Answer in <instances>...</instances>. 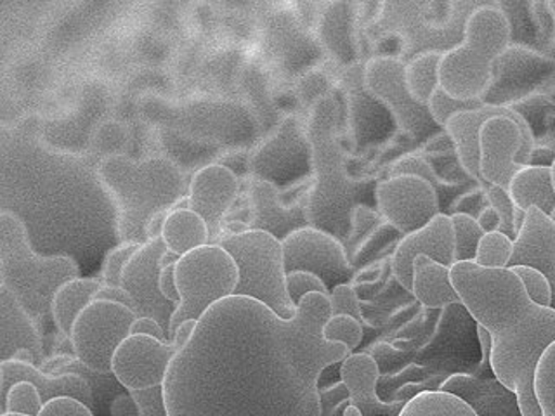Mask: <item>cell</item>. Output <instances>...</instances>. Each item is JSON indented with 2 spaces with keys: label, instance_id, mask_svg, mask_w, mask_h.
<instances>
[{
  "label": "cell",
  "instance_id": "obj_1",
  "mask_svg": "<svg viewBox=\"0 0 555 416\" xmlns=\"http://www.w3.org/2000/svg\"><path fill=\"white\" fill-rule=\"evenodd\" d=\"M328 295L311 291L291 320L245 295L217 300L165 373L169 416H321L320 378L349 354L326 342Z\"/></svg>",
  "mask_w": 555,
  "mask_h": 416
},
{
  "label": "cell",
  "instance_id": "obj_2",
  "mask_svg": "<svg viewBox=\"0 0 555 416\" xmlns=\"http://www.w3.org/2000/svg\"><path fill=\"white\" fill-rule=\"evenodd\" d=\"M450 277L460 303L490 334L493 377L516 392L522 416H542L533 378L538 361L555 342V309L529 299L511 268L455 260Z\"/></svg>",
  "mask_w": 555,
  "mask_h": 416
},
{
  "label": "cell",
  "instance_id": "obj_3",
  "mask_svg": "<svg viewBox=\"0 0 555 416\" xmlns=\"http://www.w3.org/2000/svg\"><path fill=\"white\" fill-rule=\"evenodd\" d=\"M98 176L117 208L120 242H147L153 219L172 210L184 190L179 165L164 156L132 160L112 153L98 165Z\"/></svg>",
  "mask_w": 555,
  "mask_h": 416
},
{
  "label": "cell",
  "instance_id": "obj_4",
  "mask_svg": "<svg viewBox=\"0 0 555 416\" xmlns=\"http://www.w3.org/2000/svg\"><path fill=\"white\" fill-rule=\"evenodd\" d=\"M337 130V101L330 95L321 98L312 104L306 126L314 170V187L306 205V216L312 227L344 238L351 233L358 184L347 176L346 156Z\"/></svg>",
  "mask_w": 555,
  "mask_h": 416
},
{
  "label": "cell",
  "instance_id": "obj_5",
  "mask_svg": "<svg viewBox=\"0 0 555 416\" xmlns=\"http://www.w3.org/2000/svg\"><path fill=\"white\" fill-rule=\"evenodd\" d=\"M78 276L80 268L74 257L42 256L35 250L22 217L0 210V285L16 295L35 321L51 312L57 288Z\"/></svg>",
  "mask_w": 555,
  "mask_h": 416
},
{
  "label": "cell",
  "instance_id": "obj_6",
  "mask_svg": "<svg viewBox=\"0 0 555 416\" xmlns=\"http://www.w3.org/2000/svg\"><path fill=\"white\" fill-rule=\"evenodd\" d=\"M511 46L507 17L496 5L476 9L465 23L464 39L442 52L439 87L456 100L485 101L494 82V63Z\"/></svg>",
  "mask_w": 555,
  "mask_h": 416
},
{
  "label": "cell",
  "instance_id": "obj_7",
  "mask_svg": "<svg viewBox=\"0 0 555 416\" xmlns=\"http://www.w3.org/2000/svg\"><path fill=\"white\" fill-rule=\"evenodd\" d=\"M238 268V285L233 295H245L266 303L283 320L297 312L286 294V271L283 264L282 242L273 234L259 230H245L219 238Z\"/></svg>",
  "mask_w": 555,
  "mask_h": 416
},
{
  "label": "cell",
  "instance_id": "obj_8",
  "mask_svg": "<svg viewBox=\"0 0 555 416\" xmlns=\"http://www.w3.org/2000/svg\"><path fill=\"white\" fill-rule=\"evenodd\" d=\"M179 303L170 317L169 340L182 321L199 320L217 300L234 294L238 268L219 243H205L186 251L173 264Z\"/></svg>",
  "mask_w": 555,
  "mask_h": 416
},
{
  "label": "cell",
  "instance_id": "obj_9",
  "mask_svg": "<svg viewBox=\"0 0 555 416\" xmlns=\"http://www.w3.org/2000/svg\"><path fill=\"white\" fill-rule=\"evenodd\" d=\"M135 312L124 303L94 299L75 317L69 342L83 366L101 375H112L113 352L129 337Z\"/></svg>",
  "mask_w": 555,
  "mask_h": 416
},
{
  "label": "cell",
  "instance_id": "obj_10",
  "mask_svg": "<svg viewBox=\"0 0 555 416\" xmlns=\"http://www.w3.org/2000/svg\"><path fill=\"white\" fill-rule=\"evenodd\" d=\"M404 66L401 57H372L363 66L364 86L389 109L399 129L415 138L430 134L439 129L438 123L430 117L427 104L418 103L408 91Z\"/></svg>",
  "mask_w": 555,
  "mask_h": 416
},
{
  "label": "cell",
  "instance_id": "obj_11",
  "mask_svg": "<svg viewBox=\"0 0 555 416\" xmlns=\"http://www.w3.org/2000/svg\"><path fill=\"white\" fill-rule=\"evenodd\" d=\"M282 248L286 273L306 271L314 274L328 286V290L340 283H349L354 274L340 239L312 225H304L286 234Z\"/></svg>",
  "mask_w": 555,
  "mask_h": 416
},
{
  "label": "cell",
  "instance_id": "obj_12",
  "mask_svg": "<svg viewBox=\"0 0 555 416\" xmlns=\"http://www.w3.org/2000/svg\"><path fill=\"white\" fill-rule=\"evenodd\" d=\"M375 204L387 224L401 234L421 230L439 213L438 190L418 176H389L375 187Z\"/></svg>",
  "mask_w": 555,
  "mask_h": 416
},
{
  "label": "cell",
  "instance_id": "obj_13",
  "mask_svg": "<svg viewBox=\"0 0 555 416\" xmlns=\"http://www.w3.org/2000/svg\"><path fill=\"white\" fill-rule=\"evenodd\" d=\"M534 147L507 115L488 118L479 132V176L486 184L507 187L520 165L529 164Z\"/></svg>",
  "mask_w": 555,
  "mask_h": 416
},
{
  "label": "cell",
  "instance_id": "obj_14",
  "mask_svg": "<svg viewBox=\"0 0 555 416\" xmlns=\"http://www.w3.org/2000/svg\"><path fill=\"white\" fill-rule=\"evenodd\" d=\"M165 251L167 247L160 236L141 243L121 271L120 286L134 300L135 316L153 317L169 335L170 317L176 311V303L165 299L158 285L160 260Z\"/></svg>",
  "mask_w": 555,
  "mask_h": 416
},
{
  "label": "cell",
  "instance_id": "obj_15",
  "mask_svg": "<svg viewBox=\"0 0 555 416\" xmlns=\"http://www.w3.org/2000/svg\"><path fill=\"white\" fill-rule=\"evenodd\" d=\"M173 354L170 342L150 335H129L113 352L112 375L127 390L162 386Z\"/></svg>",
  "mask_w": 555,
  "mask_h": 416
},
{
  "label": "cell",
  "instance_id": "obj_16",
  "mask_svg": "<svg viewBox=\"0 0 555 416\" xmlns=\"http://www.w3.org/2000/svg\"><path fill=\"white\" fill-rule=\"evenodd\" d=\"M238 191V176L224 164L204 165L191 176L188 208L204 219L210 242L221 238L222 219Z\"/></svg>",
  "mask_w": 555,
  "mask_h": 416
},
{
  "label": "cell",
  "instance_id": "obj_17",
  "mask_svg": "<svg viewBox=\"0 0 555 416\" xmlns=\"http://www.w3.org/2000/svg\"><path fill=\"white\" fill-rule=\"evenodd\" d=\"M418 256L430 257L444 265L455 262V233L450 216L439 212L421 230L403 234L396 245L390 269L406 291H412L413 260Z\"/></svg>",
  "mask_w": 555,
  "mask_h": 416
},
{
  "label": "cell",
  "instance_id": "obj_18",
  "mask_svg": "<svg viewBox=\"0 0 555 416\" xmlns=\"http://www.w3.org/2000/svg\"><path fill=\"white\" fill-rule=\"evenodd\" d=\"M304 167H312L311 146L306 130L295 118L283 120L274 135L262 143L250 160L254 176L273 182L274 186L280 179Z\"/></svg>",
  "mask_w": 555,
  "mask_h": 416
},
{
  "label": "cell",
  "instance_id": "obj_19",
  "mask_svg": "<svg viewBox=\"0 0 555 416\" xmlns=\"http://www.w3.org/2000/svg\"><path fill=\"white\" fill-rule=\"evenodd\" d=\"M360 5L356 0H332L318 20V39L332 60L343 68L360 65Z\"/></svg>",
  "mask_w": 555,
  "mask_h": 416
},
{
  "label": "cell",
  "instance_id": "obj_20",
  "mask_svg": "<svg viewBox=\"0 0 555 416\" xmlns=\"http://www.w3.org/2000/svg\"><path fill=\"white\" fill-rule=\"evenodd\" d=\"M43 358L42 335L13 291L0 285V363L9 360L39 363Z\"/></svg>",
  "mask_w": 555,
  "mask_h": 416
},
{
  "label": "cell",
  "instance_id": "obj_21",
  "mask_svg": "<svg viewBox=\"0 0 555 416\" xmlns=\"http://www.w3.org/2000/svg\"><path fill=\"white\" fill-rule=\"evenodd\" d=\"M496 115L511 117L522 129L526 138L534 141L528 120L520 115V112L503 106V104L485 103L479 108L459 112L447 121V126L442 127L455 147L460 165L464 167L470 178L479 179V181H481V176H479V132H481L485 121L488 118L496 117Z\"/></svg>",
  "mask_w": 555,
  "mask_h": 416
},
{
  "label": "cell",
  "instance_id": "obj_22",
  "mask_svg": "<svg viewBox=\"0 0 555 416\" xmlns=\"http://www.w3.org/2000/svg\"><path fill=\"white\" fill-rule=\"evenodd\" d=\"M529 265L545 274L554 290L555 309V222L540 208L529 207L514 236L508 268Z\"/></svg>",
  "mask_w": 555,
  "mask_h": 416
},
{
  "label": "cell",
  "instance_id": "obj_23",
  "mask_svg": "<svg viewBox=\"0 0 555 416\" xmlns=\"http://www.w3.org/2000/svg\"><path fill=\"white\" fill-rule=\"evenodd\" d=\"M482 5H494V0H450L447 17L442 22L427 20L401 39V60L406 63L422 52H447L455 48L464 39L468 16Z\"/></svg>",
  "mask_w": 555,
  "mask_h": 416
},
{
  "label": "cell",
  "instance_id": "obj_24",
  "mask_svg": "<svg viewBox=\"0 0 555 416\" xmlns=\"http://www.w3.org/2000/svg\"><path fill=\"white\" fill-rule=\"evenodd\" d=\"M378 377L377 360L364 352H349L340 363V378L349 394L347 404L358 407L363 416H398L404 403H384L377 395Z\"/></svg>",
  "mask_w": 555,
  "mask_h": 416
},
{
  "label": "cell",
  "instance_id": "obj_25",
  "mask_svg": "<svg viewBox=\"0 0 555 416\" xmlns=\"http://www.w3.org/2000/svg\"><path fill=\"white\" fill-rule=\"evenodd\" d=\"M439 390L464 399L477 416H522L516 392L496 377L455 373L442 381Z\"/></svg>",
  "mask_w": 555,
  "mask_h": 416
},
{
  "label": "cell",
  "instance_id": "obj_26",
  "mask_svg": "<svg viewBox=\"0 0 555 416\" xmlns=\"http://www.w3.org/2000/svg\"><path fill=\"white\" fill-rule=\"evenodd\" d=\"M2 375H4V389H2V399L5 392L16 384V381H30L35 389L39 390L42 403H49L51 399L74 398L87 407L94 406V392L89 380L80 377L77 373H61L52 375L35 366L34 363L26 361L9 360L0 363Z\"/></svg>",
  "mask_w": 555,
  "mask_h": 416
},
{
  "label": "cell",
  "instance_id": "obj_27",
  "mask_svg": "<svg viewBox=\"0 0 555 416\" xmlns=\"http://www.w3.org/2000/svg\"><path fill=\"white\" fill-rule=\"evenodd\" d=\"M250 224L247 230L266 231L282 242L286 234L308 224L302 205H285L278 186L264 179L254 178L250 193Z\"/></svg>",
  "mask_w": 555,
  "mask_h": 416
},
{
  "label": "cell",
  "instance_id": "obj_28",
  "mask_svg": "<svg viewBox=\"0 0 555 416\" xmlns=\"http://www.w3.org/2000/svg\"><path fill=\"white\" fill-rule=\"evenodd\" d=\"M346 101L349 126L352 127L358 146L377 141L378 134L386 132L387 126H396L389 109L364 86L363 66L347 68Z\"/></svg>",
  "mask_w": 555,
  "mask_h": 416
},
{
  "label": "cell",
  "instance_id": "obj_29",
  "mask_svg": "<svg viewBox=\"0 0 555 416\" xmlns=\"http://www.w3.org/2000/svg\"><path fill=\"white\" fill-rule=\"evenodd\" d=\"M508 195L516 205L514 216V231H519L525 221V213L529 207H537L551 216L555 207L554 182H552L551 167L538 165H520L507 186Z\"/></svg>",
  "mask_w": 555,
  "mask_h": 416
},
{
  "label": "cell",
  "instance_id": "obj_30",
  "mask_svg": "<svg viewBox=\"0 0 555 416\" xmlns=\"http://www.w3.org/2000/svg\"><path fill=\"white\" fill-rule=\"evenodd\" d=\"M412 294L429 309H441L450 303H460L450 277V265L441 264L427 256L413 260Z\"/></svg>",
  "mask_w": 555,
  "mask_h": 416
},
{
  "label": "cell",
  "instance_id": "obj_31",
  "mask_svg": "<svg viewBox=\"0 0 555 416\" xmlns=\"http://www.w3.org/2000/svg\"><path fill=\"white\" fill-rule=\"evenodd\" d=\"M434 0H384L377 22L369 26L364 34L372 40L399 37L404 39L416 26L427 22Z\"/></svg>",
  "mask_w": 555,
  "mask_h": 416
},
{
  "label": "cell",
  "instance_id": "obj_32",
  "mask_svg": "<svg viewBox=\"0 0 555 416\" xmlns=\"http://www.w3.org/2000/svg\"><path fill=\"white\" fill-rule=\"evenodd\" d=\"M160 238L167 250L179 257L210 242L204 219L190 208H172L167 212Z\"/></svg>",
  "mask_w": 555,
  "mask_h": 416
},
{
  "label": "cell",
  "instance_id": "obj_33",
  "mask_svg": "<svg viewBox=\"0 0 555 416\" xmlns=\"http://www.w3.org/2000/svg\"><path fill=\"white\" fill-rule=\"evenodd\" d=\"M100 286L101 282L98 280L78 276L72 277L57 288L52 297L51 316L60 334L68 337L78 312L94 300L95 291L100 290Z\"/></svg>",
  "mask_w": 555,
  "mask_h": 416
},
{
  "label": "cell",
  "instance_id": "obj_34",
  "mask_svg": "<svg viewBox=\"0 0 555 416\" xmlns=\"http://www.w3.org/2000/svg\"><path fill=\"white\" fill-rule=\"evenodd\" d=\"M398 416H477L459 395L444 390H424L404 401Z\"/></svg>",
  "mask_w": 555,
  "mask_h": 416
},
{
  "label": "cell",
  "instance_id": "obj_35",
  "mask_svg": "<svg viewBox=\"0 0 555 416\" xmlns=\"http://www.w3.org/2000/svg\"><path fill=\"white\" fill-rule=\"evenodd\" d=\"M442 52H422L418 56L406 61L404 80L408 91L418 103H429L430 95L439 87V61Z\"/></svg>",
  "mask_w": 555,
  "mask_h": 416
},
{
  "label": "cell",
  "instance_id": "obj_36",
  "mask_svg": "<svg viewBox=\"0 0 555 416\" xmlns=\"http://www.w3.org/2000/svg\"><path fill=\"white\" fill-rule=\"evenodd\" d=\"M534 0H494V5L507 17L511 43L528 46L537 40L538 26L533 16Z\"/></svg>",
  "mask_w": 555,
  "mask_h": 416
},
{
  "label": "cell",
  "instance_id": "obj_37",
  "mask_svg": "<svg viewBox=\"0 0 555 416\" xmlns=\"http://www.w3.org/2000/svg\"><path fill=\"white\" fill-rule=\"evenodd\" d=\"M543 65H546L543 54L528 46L511 43L494 63V74L499 72L502 77L519 78L531 74L533 69L542 68Z\"/></svg>",
  "mask_w": 555,
  "mask_h": 416
},
{
  "label": "cell",
  "instance_id": "obj_38",
  "mask_svg": "<svg viewBox=\"0 0 555 416\" xmlns=\"http://www.w3.org/2000/svg\"><path fill=\"white\" fill-rule=\"evenodd\" d=\"M533 389L542 416H555V342L546 347L538 361Z\"/></svg>",
  "mask_w": 555,
  "mask_h": 416
},
{
  "label": "cell",
  "instance_id": "obj_39",
  "mask_svg": "<svg viewBox=\"0 0 555 416\" xmlns=\"http://www.w3.org/2000/svg\"><path fill=\"white\" fill-rule=\"evenodd\" d=\"M514 239L503 231L482 234L477 245L474 262L481 268H508Z\"/></svg>",
  "mask_w": 555,
  "mask_h": 416
},
{
  "label": "cell",
  "instance_id": "obj_40",
  "mask_svg": "<svg viewBox=\"0 0 555 416\" xmlns=\"http://www.w3.org/2000/svg\"><path fill=\"white\" fill-rule=\"evenodd\" d=\"M455 233V260H474L477 245L482 238V230L477 224L476 217L470 213L455 212L450 216Z\"/></svg>",
  "mask_w": 555,
  "mask_h": 416
},
{
  "label": "cell",
  "instance_id": "obj_41",
  "mask_svg": "<svg viewBox=\"0 0 555 416\" xmlns=\"http://www.w3.org/2000/svg\"><path fill=\"white\" fill-rule=\"evenodd\" d=\"M321 335L326 342L344 343L352 352L363 340V325L349 314H332L321 328Z\"/></svg>",
  "mask_w": 555,
  "mask_h": 416
},
{
  "label": "cell",
  "instance_id": "obj_42",
  "mask_svg": "<svg viewBox=\"0 0 555 416\" xmlns=\"http://www.w3.org/2000/svg\"><path fill=\"white\" fill-rule=\"evenodd\" d=\"M43 403L39 390L30 381H16L4 395V413H20V415L39 416Z\"/></svg>",
  "mask_w": 555,
  "mask_h": 416
},
{
  "label": "cell",
  "instance_id": "obj_43",
  "mask_svg": "<svg viewBox=\"0 0 555 416\" xmlns=\"http://www.w3.org/2000/svg\"><path fill=\"white\" fill-rule=\"evenodd\" d=\"M485 103L486 101L482 100H456L453 95L448 94L444 89L438 87V89L433 92V95H430L427 108H429L430 117L438 123L439 129H442V127L447 126V121L450 120L453 115H456V113L465 112V109L479 108V106H482Z\"/></svg>",
  "mask_w": 555,
  "mask_h": 416
},
{
  "label": "cell",
  "instance_id": "obj_44",
  "mask_svg": "<svg viewBox=\"0 0 555 416\" xmlns=\"http://www.w3.org/2000/svg\"><path fill=\"white\" fill-rule=\"evenodd\" d=\"M514 273L519 276L520 282L525 285L526 294L529 295V299L533 302L545 306V308H552L554 303V290L545 274L538 269L529 268V265H514L511 268Z\"/></svg>",
  "mask_w": 555,
  "mask_h": 416
},
{
  "label": "cell",
  "instance_id": "obj_45",
  "mask_svg": "<svg viewBox=\"0 0 555 416\" xmlns=\"http://www.w3.org/2000/svg\"><path fill=\"white\" fill-rule=\"evenodd\" d=\"M141 243L120 242L106 251L103 260V285L120 286L121 271L126 268L127 260L138 250Z\"/></svg>",
  "mask_w": 555,
  "mask_h": 416
},
{
  "label": "cell",
  "instance_id": "obj_46",
  "mask_svg": "<svg viewBox=\"0 0 555 416\" xmlns=\"http://www.w3.org/2000/svg\"><path fill=\"white\" fill-rule=\"evenodd\" d=\"M486 198L490 202V207H493L499 212L500 231L507 233L508 236H516L514 231V216H516V205L512 202L511 195H508L507 187L496 186V184H488V191H486Z\"/></svg>",
  "mask_w": 555,
  "mask_h": 416
},
{
  "label": "cell",
  "instance_id": "obj_47",
  "mask_svg": "<svg viewBox=\"0 0 555 416\" xmlns=\"http://www.w3.org/2000/svg\"><path fill=\"white\" fill-rule=\"evenodd\" d=\"M311 291L328 295V286L321 282L320 277L306 271H292L286 273V294L291 297L294 306H299L300 300Z\"/></svg>",
  "mask_w": 555,
  "mask_h": 416
},
{
  "label": "cell",
  "instance_id": "obj_48",
  "mask_svg": "<svg viewBox=\"0 0 555 416\" xmlns=\"http://www.w3.org/2000/svg\"><path fill=\"white\" fill-rule=\"evenodd\" d=\"M328 300L332 306V314H349L358 321H363L360 300H358V294L351 283H340V285L334 286L330 290Z\"/></svg>",
  "mask_w": 555,
  "mask_h": 416
},
{
  "label": "cell",
  "instance_id": "obj_49",
  "mask_svg": "<svg viewBox=\"0 0 555 416\" xmlns=\"http://www.w3.org/2000/svg\"><path fill=\"white\" fill-rule=\"evenodd\" d=\"M127 392L134 399L139 416H169L165 407L164 387L153 386Z\"/></svg>",
  "mask_w": 555,
  "mask_h": 416
},
{
  "label": "cell",
  "instance_id": "obj_50",
  "mask_svg": "<svg viewBox=\"0 0 555 416\" xmlns=\"http://www.w3.org/2000/svg\"><path fill=\"white\" fill-rule=\"evenodd\" d=\"M0 416H28L20 415V413H2ZM39 416H94L91 407L80 403L74 398H56L51 399L49 403L43 404L42 412Z\"/></svg>",
  "mask_w": 555,
  "mask_h": 416
},
{
  "label": "cell",
  "instance_id": "obj_51",
  "mask_svg": "<svg viewBox=\"0 0 555 416\" xmlns=\"http://www.w3.org/2000/svg\"><path fill=\"white\" fill-rule=\"evenodd\" d=\"M401 173H410V176H418V178L427 179V181L436 182V173L424 158L415 155H406L396 161L395 167L390 170V176H401Z\"/></svg>",
  "mask_w": 555,
  "mask_h": 416
},
{
  "label": "cell",
  "instance_id": "obj_52",
  "mask_svg": "<svg viewBox=\"0 0 555 416\" xmlns=\"http://www.w3.org/2000/svg\"><path fill=\"white\" fill-rule=\"evenodd\" d=\"M138 334L150 335V337L158 338V340H164V342H170L169 335H167V332L162 328L160 323L150 316H138L132 321L129 335Z\"/></svg>",
  "mask_w": 555,
  "mask_h": 416
},
{
  "label": "cell",
  "instance_id": "obj_53",
  "mask_svg": "<svg viewBox=\"0 0 555 416\" xmlns=\"http://www.w3.org/2000/svg\"><path fill=\"white\" fill-rule=\"evenodd\" d=\"M94 299L124 303V306L132 309V311H134L135 308L134 300L130 297L129 291L124 290L121 286L103 285V283H101L100 290L95 291Z\"/></svg>",
  "mask_w": 555,
  "mask_h": 416
},
{
  "label": "cell",
  "instance_id": "obj_54",
  "mask_svg": "<svg viewBox=\"0 0 555 416\" xmlns=\"http://www.w3.org/2000/svg\"><path fill=\"white\" fill-rule=\"evenodd\" d=\"M158 285H160V291L165 299L170 300V302H173L176 306H178L179 291L178 286H176V277H173V264L165 265V268H162Z\"/></svg>",
  "mask_w": 555,
  "mask_h": 416
},
{
  "label": "cell",
  "instance_id": "obj_55",
  "mask_svg": "<svg viewBox=\"0 0 555 416\" xmlns=\"http://www.w3.org/2000/svg\"><path fill=\"white\" fill-rule=\"evenodd\" d=\"M356 2L360 5L361 25H363V30H366L369 26L377 22L384 0H356Z\"/></svg>",
  "mask_w": 555,
  "mask_h": 416
},
{
  "label": "cell",
  "instance_id": "obj_56",
  "mask_svg": "<svg viewBox=\"0 0 555 416\" xmlns=\"http://www.w3.org/2000/svg\"><path fill=\"white\" fill-rule=\"evenodd\" d=\"M109 415L139 416L138 406H135L132 395L127 392V394H120L113 399L112 406H109Z\"/></svg>",
  "mask_w": 555,
  "mask_h": 416
},
{
  "label": "cell",
  "instance_id": "obj_57",
  "mask_svg": "<svg viewBox=\"0 0 555 416\" xmlns=\"http://www.w3.org/2000/svg\"><path fill=\"white\" fill-rule=\"evenodd\" d=\"M477 224L481 227L482 233H491V231H499L500 225H502V221H500V216L493 207L482 208L479 216L476 217Z\"/></svg>",
  "mask_w": 555,
  "mask_h": 416
},
{
  "label": "cell",
  "instance_id": "obj_58",
  "mask_svg": "<svg viewBox=\"0 0 555 416\" xmlns=\"http://www.w3.org/2000/svg\"><path fill=\"white\" fill-rule=\"evenodd\" d=\"M196 320H186L182 321L181 325L176 328L173 332L172 338H170V343H172L173 349L178 351L181 349L184 343L190 340L191 334H193V328H195Z\"/></svg>",
  "mask_w": 555,
  "mask_h": 416
},
{
  "label": "cell",
  "instance_id": "obj_59",
  "mask_svg": "<svg viewBox=\"0 0 555 416\" xmlns=\"http://www.w3.org/2000/svg\"><path fill=\"white\" fill-rule=\"evenodd\" d=\"M555 160V152L551 147L534 146L529 155V165H538V167H552Z\"/></svg>",
  "mask_w": 555,
  "mask_h": 416
},
{
  "label": "cell",
  "instance_id": "obj_60",
  "mask_svg": "<svg viewBox=\"0 0 555 416\" xmlns=\"http://www.w3.org/2000/svg\"><path fill=\"white\" fill-rule=\"evenodd\" d=\"M477 338H479V346H481L482 366H488L490 364L491 337L485 326L477 325Z\"/></svg>",
  "mask_w": 555,
  "mask_h": 416
},
{
  "label": "cell",
  "instance_id": "obj_61",
  "mask_svg": "<svg viewBox=\"0 0 555 416\" xmlns=\"http://www.w3.org/2000/svg\"><path fill=\"white\" fill-rule=\"evenodd\" d=\"M2 389H4V375H2V366H0V415L4 413V399H2Z\"/></svg>",
  "mask_w": 555,
  "mask_h": 416
},
{
  "label": "cell",
  "instance_id": "obj_62",
  "mask_svg": "<svg viewBox=\"0 0 555 416\" xmlns=\"http://www.w3.org/2000/svg\"><path fill=\"white\" fill-rule=\"evenodd\" d=\"M344 416H363L361 415L360 410L356 406H351V404H347L346 410H344Z\"/></svg>",
  "mask_w": 555,
  "mask_h": 416
},
{
  "label": "cell",
  "instance_id": "obj_63",
  "mask_svg": "<svg viewBox=\"0 0 555 416\" xmlns=\"http://www.w3.org/2000/svg\"><path fill=\"white\" fill-rule=\"evenodd\" d=\"M546 9H548V16L552 17L555 25V0H546Z\"/></svg>",
  "mask_w": 555,
  "mask_h": 416
},
{
  "label": "cell",
  "instance_id": "obj_64",
  "mask_svg": "<svg viewBox=\"0 0 555 416\" xmlns=\"http://www.w3.org/2000/svg\"><path fill=\"white\" fill-rule=\"evenodd\" d=\"M551 172H552V182H554V191H555V160H554V164H552ZM551 217H552V221L555 222V207H554V210H552Z\"/></svg>",
  "mask_w": 555,
  "mask_h": 416
}]
</instances>
